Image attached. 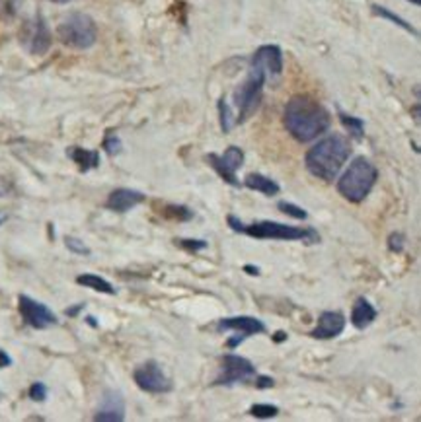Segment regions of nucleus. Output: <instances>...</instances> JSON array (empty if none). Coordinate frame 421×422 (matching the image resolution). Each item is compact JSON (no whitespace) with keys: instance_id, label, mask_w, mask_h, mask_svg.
Here are the masks:
<instances>
[{"instance_id":"nucleus-35","label":"nucleus","mask_w":421,"mask_h":422,"mask_svg":"<svg viewBox=\"0 0 421 422\" xmlns=\"http://www.w3.org/2000/svg\"><path fill=\"white\" fill-rule=\"evenodd\" d=\"M10 357H8L6 352L4 350H0V368H6V366H10Z\"/></svg>"},{"instance_id":"nucleus-25","label":"nucleus","mask_w":421,"mask_h":422,"mask_svg":"<svg viewBox=\"0 0 421 422\" xmlns=\"http://www.w3.org/2000/svg\"><path fill=\"white\" fill-rule=\"evenodd\" d=\"M277 407L275 405H264V403H258L250 408V415L256 416V418H274L277 416Z\"/></svg>"},{"instance_id":"nucleus-18","label":"nucleus","mask_w":421,"mask_h":422,"mask_svg":"<svg viewBox=\"0 0 421 422\" xmlns=\"http://www.w3.org/2000/svg\"><path fill=\"white\" fill-rule=\"evenodd\" d=\"M68 156H71V160H73L82 172L98 168V164H100V156H98V152H94V150H86V148H80V146L68 148Z\"/></svg>"},{"instance_id":"nucleus-11","label":"nucleus","mask_w":421,"mask_h":422,"mask_svg":"<svg viewBox=\"0 0 421 422\" xmlns=\"http://www.w3.org/2000/svg\"><path fill=\"white\" fill-rule=\"evenodd\" d=\"M18 302H20L18 307H20L22 317L33 329H47L57 323V315L49 307L43 306L41 302H37V300L30 298V296H24V294Z\"/></svg>"},{"instance_id":"nucleus-14","label":"nucleus","mask_w":421,"mask_h":422,"mask_svg":"<svg viewBox=\"0 0 421 422\" xmlns=\"http://www.w3.org/2000/svg\"><path fill=\"white\" fill-rule=\"evenodd\" d=\"M125 418V405L121 395L115 391H110L102 401V407L94 415V421L98 422H121Z\"/></svg>"},{"instance_id":"nucleus-13","label":"nucleus","mask_w":421,"mask_h":422,"mask_svg":"<svg viewBox=\"0 0 421 422\" xmlns=\"http://www.w3.org/2000/svg\"><path fill=\"white\" fill-rule=\"evenodd\" d=\"M345 329V317L341 312H326L320 315L318 325L312 329L311 337L314 339H333Z\"/></svg>"},{"instance_id":"nucleus-36","label":"nucleus","mask_w":421,"mask_h":422,"mask_svg":"<svg viewBox=\"0 0 421 422\" xmlns=\"http://www.w3.org/2000/svg\"><path fill=\"white\" fill-rule=\"evenodd\" d=\"M8 193H10V187L0 179V197H8Z\"/></svg>"},{"instance_id":"nucleus-31","label":"nucleus","mask_w":421,"mask_h":422,"mask_svg":"<svg viewBox=\"0 0 421 422\" xmlns=\"http://www.w3.org/2000/svg\"><path fill=\"white\" fill-rule=\"evenodd\" d=\"M180 241V246L187 251H199V249L207 248V241L203 240H177Z\"/></svg>"},{"instance_id":"nucleus-34","label":"nucleus","mask_w":421,"mask_h":422,"mask_svg":"<svg viewBox=\"0 0 421 422\" xmlns=\"http://www.w3.org/2000/svg\"><path fill=\"white\" fill-rule=\"evenodd\" d=\"M256 386H258L259 389H264V387H274L275 381L274 378H264V376H261V378H258V384H256Z\"/></svg>"},{"instance_id":"nucleus-41","label":"nucleus","mask_w":421,"mask_h":422,"mask_svg":"<svg viewBox=\"0 0 421 422\" xmlns=\"http://www.w3.org/2000/svg\"><path fill=\"white\" fill-rule=\"evenodd\" d=\"M410 2H414V4H421V0H410Z\"/></svg>"},{"instance_id":"nucleus-16","label":"nucleus","mask_w":421,"mask_h":422,"mask_svg":"<svg viewBox=\"0 0 421 422\" xmlns=\"http://www.w3.org/2000/svg\"><path fill=\"white\" fill-rule=\"evenodd\" d=\"M145 201V195L133 189H115L108 199V206L115 212H127Z\"/></svg>"},{"instance_id":"nucleus-24","label":"nucleus","mask_w":421,"mask_h":422,"mask_svg":"<svg viewBox=\"0 0 421 422\" xmlns=\"http://www.w3.org/2000/svg\"><path fill=\"white\" fill-rule=\"evenodd\" d=\"M219 119H221V127L224 132H229L234 127V111L230 110L224 97L219 102Z\"/></svg>"},{"instance_id":"nucleus-42","label":"nucleus","mask_w":421,"mask_h":422,"mask_svg":"<svg viewBox=\"0 0 421 422\" xmlns=\"http://www.w3.org/2000/svg\"><path fill=\"white\" fill-rule=\"evenodd\" d=\"M0 222H2V218H0Z\"/></svg>"},{"instance_id":"nucleus-15","label":"nucleus","mask_w":421,"mask_h":422,"mask_svg":"<svg viewBox=\"0 0 421 422\" xmlns=\"http://www.w3.org/2000/svg\"><path fill=\"white\" fill-rule=\"evenodd\" d=\"M219 329L221 331H240L244 337L258 335V333H264L266 331V325L261 323L256 317H246V315H240V317H227L219 323Z\"/></svg>"},{"instance_id":"nucleus-23","label":"nucleus","mask_w":421,"mask_h":422,"mask_svg":"<svg viewBox=\"0 0 421 422\" xmlns=\"http://www.w3.org/2000/svg\"><path fill=\"white\" fill-rule=\"evenodd\" d=\"M373 14L380 16V18H385V20H390V22L396 23L398 28L406 29V31H410V33H414V36H415V33H417V31H415V29L412 28V26H410V23L406 22V20H402L400 16H396V14H394V12H390V10H386V8L377 6V4H375V6H373Z\"/></svg>"},{"instance_id":"nucleus-29","label":"nucleus","mask_w":421,"mask_h":422,"mask_svg":"<svg viewBox=\"0 0 421 422\" xmlns=\"http://www.w3.org/2000/svg\"><path fill=\"white\" fill-rule=\"evenodd\" d=\"M166 211L168 212V216H174V218H180V220H189L193 216L192 211L189 209H185V206H168Z\"/></svg>"},{"instance_id":"nucleus-37","label":"nucleus","mask_w":421,"mask_h":422,"mask_svg":"<svg viewBox=\"0 0 421 422\" xmlns=\"http://www.w3.org/2000/svg\"><path fill=\"white\" fill-rule=\"evenodd\" d=\"M244 270H246V273H248V275H259L258 267H250V265H246Z\"/></svg>"},{"instance_id":"nucleus-3","label":"nucleus","mask_w":421,"mask_h":422,"mask_svg":"<svg viewBox=\"0 0 421 422\" xmlns=\"http://www.w3.org/2000/svg\"><path fill=\"white\" fill-rule=\"evenodd\" d=\"M229 224L232 230L237 232L248 233L251 238L258 240H281V241H306V243H318L320 236H318L312 228H296V226L279 224V222H254L250 226H244L237 216H229Z\"/></svg>"},{"instance_id":"nucleus-10","label":"nucleus","mask_w":421,"mask_h":422,"mask_svg":"<svg viewBox=\"0 0 421 422\" xmlns=\"http://www.w3.org/2000/svg\"><path fill=\"white\" fill-rule=\"evenodd\" d=\"M209 162H211L214 172L221 175L222 179L229 183V185H234V187L240 185V183H238L237 172L242 168V164H244V152H242L238 146H230L229 150L222 154V156L209 154Z\"/></svg>"},{"instance_id":"nucleus-12","label":"nucleus","mask_w":421,"mask_h":422,"mask_svg":"<svg viewBox=\"0 0 421 422\" xmlns=\"http://www.w3.org/2000/svg\"><path fill=\"white\" fill-rule=\"evenodd\" d=\"M251 65L261 68L266 73L267 78H275L279 76L283 70V57H281V49L277 45H264L251 57Z\"/></svg>"},{"instance_id":"nucleus-22","label":"nucleus","mask_w":421,"mask_h":422,"mask_svg":"<svg viewBox=\"0 0 421 422\" xmlns=\"http://www.w3.org/2000/svg\"><path fill=\"white\" fill-rule=\"evenodd\" d=\"M340 119H341V123H343V127L351 132V137H353V139L361 140L363 137H365V125H363L361 119L348 115V113H341Z\"/></svg>"},{"instance_id":"nucleus-40","label":"nucleus","mask_w":421,"mask_h":422,"mask_svg":"<svg viewBox=\"0 0 421 422\" xmlns=\"http://www.w3.org/2000/svg\"><path fill=\"white\" fill-rule=\"evenodd\" d=\"M275 341H285V333H277Z\"/></svg>"},{"instance_id":"nucleus-8","label":"nucleus","mask_w":421,"mask_h":422,"mask_svg":"<svg viewBox=\"0 0 421 422\" xmlns=\"http://www.w3.org/2000/svg\"><path fill=\"white\" fill-rule=\"evenodd\" d=\"M135 384L147 394H168L172 389V381L166 378L162 368L156 362H147L139 366L133 374Z\"/></svg>"},{"instance_id":"nucleus-2","label":"nucleus","mask_w":421,"mask_h":422,"mask_svg":"<svg viewBox=\"0 0 421 422\" xmlns=\"http://www.w3.org/2000/svg\"><path fill=\"white\" fill-rule=\"evenodd\" d=\"M349 156H351V146L348 139H343L341 134H330L306 152L304 164H306V169L312 175H316L318 179L332 181L338 177L343 164L349 160Z\"/></svg>"},{"instance_id":"nucleus-33","label":"nucleus","mask_w":421,"mask_h":422,"mask_svg":"<svg viewBox=\"0 0 421 422\" xmlns=\"http://www.w3.org/2000/svg\"><path fill=\"white\" fill-rule=\"evenodd\" d=\"M410 115L414 119V123L417 125V127H421V105H414V107L410 110Z\"/></svg>"},{"instance_id":"nucleus-1","label":"nucleus","mask_w":421,"mask_h":422,"mask_svg":"<svg viewBox=\"0 0 421 422\" xmlns=\"http://www.w3.org/2000/svg\"><path fill=\"white\" fill-rule=\"evenodd\" d=\"M285 129L298 142H311L330 127V115L320 102L306 94L291 97L283 113Z\"/></svg>"},{"instance_id":"nucleus-20","label":"nucleus","mask_w":421,"mask_h":422,"mask_svg":"<svg viewBox=\"0 0 421 422\" xmlns=\"http://www.w3.org/2000/svg\"><path fill=\"white\" fill-rule=\"evenodd\" d=\"M76 283L86 286V288H92V290L104 292V294H115V288L108 280H104L102 277H96V275H80L76 278Z\"/></svg>"},{"instance_id":"nucleus-32","label":"nucleus","mask_w":421,"mask_h":422,"mask_svg":"<svg viewBox=\"0 0 421 422\" xmlns=\"http://www.w3.org/2000/svg\"><path fill=\"white\" fill-rule=\"evenodd\" d=\"M30 397L33 401H43L47 397V387L41 384V381H37L33 386L30 387Z\"/></svg>"},{"instance_id":"nucleus-39","label":"nucleus","mask_w":421,"mask_h":422,"mask_svg":"<svg viewBox=\"0 0 421 422\" xmlns=\"http://www.w3.org/2000/svg\"><path fill=\"white\" fill-rule=\"evenodd\" d=\"M49 2H55V4H67L71 0H49Z\"/></svg>"},{"instance_id":"nucleus-9","label":"nucleus","mask_w":421,"mask_h":422,"mask_svg":"<svg viewBox=\"0 0 421 422\" xmlns=\"http://www.w3.org/2000/svg\"><path fill=\"white\" fill-rule=\"evenodd\" d=\"M221 376L217 378L214 384L219 386H230V384H238V381H248L250 378L256 376V368L250 360H246L237 354H227L221 358Z\"/></svg>"},{"instance_id":"nucleus-4","label":"nucleus","mask_w":421,"mask_h":422,"mask_svg":"<svg viewBox=\"0 0 421 422\" xmlns=\"http://www.w3.org/2000/svg\"><path fill=\"white\" fill-rule=\"evenodd\" d=\"M377 181V169L365 156L355 158L338 181V191L349 203H361Z\"/></svg>"},{"instance_id":"nucleus-5","label":"nucleus","mask_w":421,"mask_h":422,"mask_svg":"<svg viewBox=\"0 0 421 422\" xmlns=\"http://www.w3.org/2000/svg\"><path fill=\"white\" fill-rule=\"evenodd\" d=\"M57 36L63 43L73 49H88L96 43V23L86 14H68L57 28Z\"/></svg>"},{"instance_id":"nucleus-19","label":"nucleus","mask_w":421,"mask_h":422,"mask_svg":"<svg viewBox=\"0 0 421 422\" xmlns=\"http://www.w3.org/2000/svg\"><path fill=\"white\" fill-rule=\"evenodd\" d=\"M244 185L248 189L259 191V193H264L266 197H275L277 193H279V185L274 181V179H269L266 175H259V174H250L246 177Z\"/></svg>"},{"instance_id":"nucleus-30","label":"nucleus","mask_w":421,"mask_h":422,"mask_svg":"<svg viewBox=\"0 0 421 422\" xmlns=\"http://www.w3.org/2000/svg\"><path fill=\"white\" fill-rule=\"evenodd\" d=\"M65 243H67V248L73 251V253H78V255H88L90 249L82 243L80 240H74V238H67L65 240Z\"/></svg>"},{"instance_id":"nucleus-26","label":"nucleus","mask_w":421,"mask_h":422,"mask_svg":"<svg viewBox=\"0 0 421 422\" xmlns=\"http://www.w3.org/2000/svg\"><path fill=\"white\" fill-rule=\"evenodd\" d=\"M279 211H283L285 214H289V216H293V218H298V220H306L308 218V212L304 211V209H301V206H296V204L293 203H279Z\"/></svg>"},{"instance_id":"nucleus-17","label":"nucleus","mask_w":421,"mask_h":422,"mask_svg":"<svg viewBox=\"0 0 421 422\" xmlns=\"http://www.w3.org/2000/svg\"><path fill=\"white\" fill-rule=\"evenodd\" d=\"M351 320H353V325L357 329L369 327L370 323L377 320V310L373 307V304H369V300L367 298H359L355 302Z\"/></svg>"},{"instance_id":"nucleus-21","label":"nucleus","mask_w":421,"mask_h":422,"mask_svg":"<svg viewBox=\"0 0 421 422\" xmlns=\"http://www.w3.org/2000/svg\"><path fill=\"white\" fill-rule=\"evenodd\" d=\"M24 8V0H0V20L2 22H14Z\"/></svg>"},{"instance_id":"nucleus-28","label":"nucleus","mask_w":421,"mask_h":422,"mask_svg":"<svg viewBox=\"0 0 421 422\" xmlns=\"http://www.w3.org/2000/svg\"><path fill=\"white\" fill-rule=\"evenodd\" d=\"M404 246H406V238H404L402 233H398V232L390 233V238H388V248H390L392 251L400 253V251L404 249Z\"/></svg>"},{"instance_id":"nucleus-38","label":"nucleus","mask_w":421,"mask_h":422,"mask_svg":"<svg viewBox=\"0 0 421 422\" xmlns=\"http://www.w3.org/2000/svg\"><path fill=\"white\" fill-rule=\"evenodd\" d=\"M414 94L417 95V97H420V100H421V86H415L414 88Z\"/></svg>"},{"instance_id":"nucleus-27","label":"nucleus","mask_w":421,"mask_h":422,"mask_svg":"<svg viewBox=\"0 0 421 422\" xmlns=\"http://www.w3.org/2000/svg\"><path fill=\"white\" fill-rule=\"evenodd\" d=\"M104 148H105V152L110 154V156H118V154L121 152L123 144H121V140H119L115 134H110V137H105Z\"/></svg>"},{"instance_id":"nucleus-7","label":"nucleus","mask_w":421,"mask_h":422,"mask_svg":"<svg viewBox=\"0 0 421 422\" xmlns=\"http://www.w3.org/2000/svg\"><path fill=\"white\" fill-rule=\"evenodd\" d=\"M18 37H20V43H22L24 49L31 55H45L51 49V31H49L41 16L28 18L22 23Z\"/></svg>"},{"instance_id":"nucleus-6","label":"nucleus","mask_w":421,"mask_h":422,"mask_svg":"<svg viewBox=\"0 0 421 422\" xmlns=\"http://www.w3.org/2000/svg\"><path fill=\"white\" fill-rule=\"evenodd\" d=\"M267 76L266 73L251 65L250 73L246 76V80L234 90V103L238 107V121L242 123L248 117L256 113V110L261 103V95H264V86H266Z\"/></svg>"}]
</instances>
